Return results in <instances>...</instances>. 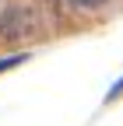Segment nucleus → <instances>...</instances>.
Returning a JSON list of instances; mask_svg holds the SVG:
<instances>
[{"label": "nucleus", "mask_w": 123, "mask_h": 126, "mask_svg": "<svg viewBox=\"0 0 123 126\" xmlns=\"http://www.w3.org/2000/svg\"><path fill=\"white\" fill-rule=\"evenodd\" d=\"M32 32H35V11L32 7L14 4V7H7L4 14H0V39L18 42V39H28Z\"/></svg>", "instance_id": "nucleus-1"}, {"label": "nucleus", "mask_w": 123, "mask_h": 126, "mask_svg": "<svg viewBox=\"0 0 123 126\" xmlns=\"http://www.w3.org/2000/svg\"><path fill=\"white\" fill-rule=\"evenodd\" d=\"M63 4H70L74 11H99V7L109 4V0H63Z\"/></svg>", "instance_id": "nucleus-2"}, {"label": "nucleus", "mask_w": 123, "mask_h": 126, "mask_svg": "<svg viewBox=\"0 0 123 126\" xmlns=\"http://www.w3.org/2000/svg\"><path fill=\"white\" fill-rule=\"evenodd\" d=\"M25 63V53H18V56H7V60H0V74L4 70H11V67H21Z\"/></svg>", "instance_id": "nucleus-3"}, {"label": "nucleus", "mask_w": 123, "mask_h": 126, "mask_svg": "<svg viewBox=\"0 0 123 126\" xmlns=\"http://www.w3.org/2000/svg\"><path fill=\"white\" fill-rule=\"evenodd\" d=\"M120 94H123V77H120V81H116V84L109 88V94H105V98H109V102H113V98H120Z\"/></svg>", "instance_id": "nucleus-4"}]
</instances>
